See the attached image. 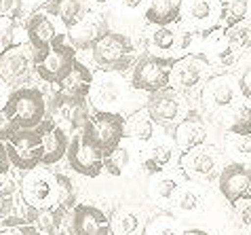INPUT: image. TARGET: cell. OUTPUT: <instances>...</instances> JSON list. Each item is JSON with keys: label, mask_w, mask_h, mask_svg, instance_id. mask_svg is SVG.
Returning a JSON list of instances; mask_svg holds the SVG:
<instances>
[{"label": "cell", "mask_w": 251, "mask_h": 235, "mask_svg": "<svg viewBox=\"0 0 251 235\" xmlns=\"http://www.w3.org/2000/svg\"><path fill=\"white\" fill-rule=\"evenodd\" d=\"M91 55L101 70L125 72L135 59V45L127 34L106 30L91 45Z\"/></svg>", "instance_id": "1"}, {"label": "cell", "mask_w": 251, "mask_h": 235, "mask_svg": "<svg viewBox=\"0 0 251 235\" xmlns=\"http://www.w3.org/2000/svg\"><path fill=\"white\" fill-rule=\"evenodd\" d=\"M2 110L17 129H36L47 117V102L40 89L22 87L9 93Z\"/></svg>", "instance_id": "2"}, {"label": "cell", "mask_w": 251, "mask_h": 235, "mask_svg": "<svg viewBox=\"0 0 251 235\" xmlns=\"http://www.w3.org/2000/svg\"><path fill=\"white\" fill-rule=\"evenodd\" d=\"M76 61H78L76 59V47L64 38L55 43L51 49L34 55V70H36L38 79H43L45 83L59 85Z\"/></svg>", "instance_id": "3"}, {"label": "cell", "mask_w": 251, "mask_h": 235, "mask_svg": "<svg viewBox=\"0 0 251 235\" xmlns=\"http://www.w3.org/2000/svg\"><path fill=\"white\" fill-rule=\"evenodd\" d=\"M85 136L97 144L103 155H110L121 147L125 138V119L118 113H108V110H95L93 115H89L87 125H85Z\"/></svg>", "instance_id": "4"}, {"label": "cell", "mask_w": 251, "mask_h": 235, "mask_svg": "<svg viewBox=\"0 0 251 235\" xmlns=\"http://www.w3.org/2000/svg\"><path fill=\"white\" fill-rule=\"evenodd\" d=\"M209 70H211V64L205 59V55L201 53L182 55V58L173 59L169 87L176 89L177 93H192L207 83Z\"/></svg>", "instance_id": "5"}, {"label": "cell", "mask_w": 251, "mask_h": 235, "mask_svg": "<svg viewBox=\"0 0 251 235\" xmlns=\"http://www.w3.org/2000/svg\"><path fill=\"white\" fill-rule=\"evenodd\" d=\"M171 66H173V59H169V58L146 55V58L135 61L131 85H133V89L144 91V93L163 91V89L169 87Z\"/></svg>", "instance_id": "6"}, {"label": "cell", "mask_w": 251, "mask_h": 235, "mask_svg": "<svg viewBox=\"0 0 251 235\" xmlns=\"http://www.w3.org/2000/svg\"><path fill=\"white\" fill-rule=\"evenodd\" d=\"M4 144L15 168L32 172L43 163V140L38 129H15Z\"/></svg>", "instance_id": "7"}, {"label": "cell", "mask_w": 251, "mask_h": 235, "mask_svg": "<svg viewBox=\"0 0 251 235\" xmlns=\"http://www.w3.org/2000/svg\"><path fill=\"white\" fill-rule=\"evenodd\" d=\"M34 47L30 43H17L0 53V81L17 87L27 81L34 70Z\"/></svg>", "instance_id": "8"}, {"label": "cell", "mask_w": 251, "mask_h": 235, "mask_svg": "<svg viewBox=\"0 0 251 235\" xmlns=\"http://www.w3.org/2000/svg\"><path fill=\"white\" fill-rule=\"evenodd\" d=\"M66 157L70 161V168L82 176L97 178L103 172L106 155H103V150L97 144L89 140L85 136V131H76V136L72 138V142L68 147Z\"/></svg>", "instance_id": "9"}, {"label": "cell", "mask_w": 251, "mask_h": 235, "mask_svg": "<svg viewBox=\"0 0 251 235\" xmlns=\"http://www.w3.org/2000/svg\"><path fill=\"white\" fill-rule=\"evenodd\" d=\"M241 98V83L230 74L209 77L201 91V100L209 110H234Z\"/></svg>", "instance_id": "10"}, {"label": "cell", "mask_w": 251, "mask_h": 235, "mask_svg": "<svg viewBox=\"0 0 251 235\" xmlns=\"http://www.w3.org/2000/svg\"><path fill=\"white\" fill-rule=\"evenodd\" d=\"M179 168L192 180L209 182L213 178H220V172H222L220 153L211 147H205V144L197 148H190L179 157Z\"/></svg>", "instance_id": "11"}, {"label": "cell", "mask_w": 251, "mask_h": 235, "mask_svg": "<svg viewBox=\"0 0 251 235\" xmlns=\"http://www.w3.org/2000/svg\"><path fill=\"white\" fill-rule=\"evenodd\" d=\"M125 93H127V89H125V81L121 77V72L101 70L93 79V87H91V93H89V100H91L95 110L114 113V108L123 104Z\"/></svg>", "instance_id": "12"}, {"label": "cell", "mask_w": 251, "mask_h": 235, "mask_svg": "<svg viewBox=\"0 0 251 235\" xmlns=\"http://www.w3.org/2000/svg\"><path fill=\"white\" fill-rule=\"evenodd\" d=\"M22 195L30 208H55L57 206V180L45 172H27L22 182Z\"/></svg>", "instance_id": "13"}, {"label": "cell", "mask_w": 251, "mask_h": 235, "mask_svg": "<svg viewBox=\"0 0 251 235\" xmlns=\"http://www.w3.org/2000/svg\"><path fill=\"white\" fill-rule=\"evenodd\" d=\"M222 2L220 0H188L182 11V24L190 32L205 34L213 28H220Z\"/></svg>", "instance_id": "14"}, {"label": "cell", "mask_w": 251, "mask_h": 235, "mask_svg": "<svg viewBox=\"0 0 251 235\" xmlns=\"http://www.w3.org/2000/svg\"><path fill=\"white\" fill-rule=\"evenodd\" d=\"M25 36H27V43L34 47V51L43 53L47 49H51L55 43L64 40L66 34L57 30V26L53 22V15L43 9L30 15V19L25 24Z\"/></svg>", "instance_id": "15"}, {"label": "cell", "mask_w": 251, "mask_h": 235, "mask_svg": "<svg viewBox=\"0 0 251 235\" xmlns=\"http://www.w3.org/2000/svg\"><path fill=\"white\" fill-rule=\"evenodd\" d=\"M201 49H203L201 55H205V59L209 61V64L220 66V68L232 66L236 61V58H239V51L234 49L226 28H213V30L205 32Z\"/></svg>", "instance_id": "16"}, {"label": "cell", "mask_w": 251, "mask_h": 235, "mask_svg": "<svg viewBox=\"0 0 251 235\" xmlns=\"http://www.w3.org/2000/svg\"><path fill=\"white\" fill-rule=\"evenodd\" d=\"M220 193L228 204H236L239 199L251 193V168L245 163H230L220 172Z\"/></svg>", "instance_id": "17"}, {"label": "cell", "mask_w": 251, "mask_h": 235, "mask_svg": "<svg viewBox=\"0 0 251 235\" xmlns=\"http://www.w3.org/2000/svg\"><path fill=\"white\" fill-rule=\"evenodd\" d=\"M146 110L150 113L154 123H173V121H177L184 113V100L176 89L167 87V89H163V91L150 93Z\"/></svg>", "instance_id": "18"}, {"label": "cell", "mask_w": 251, "mask_h": 235, "mask_svg": "<svg viewBox=\"0 0 251 235\" xmlns=\"http://www.w3.org/2000/svg\"><path fill=\"white\" fill-rule=\"evenodd\" d=\"M72 227L74 235H110L112 225L108 216L95 206L78 204L72 214Z\"/></svg>", "instance_id": "19"}, {"label": "cell", "mask_w": 251, "mask_h": 235, "mask_svg": "<svg viewBox=\"0 0 251 235\" xmlns=\"http://www.w3.org/2000/svg\"><path fill=\"white\" fill-rule=\"evenodd\" d=\"M207 136H209V129L205 119L197 113H190L177 123L176 134H173V142H176V148L186 153L190 148L203 147L207 142Z\"/></svg>", "instance_id": "20"}, {"label": "cell", "mask_w": 251, "mask_h": 235, "mask_svg": "<svg viewBox=\"0 0 251 235\" xmlns=\"http://www.w3.org/2000/svg\"><path fill=\"white\" fill-rule=\"evenodd\" d=\"M40 131V140H43V165H53L61 161L68 153V136L55 121L45 119L36 127Z\"/></svg>", "instance_id": "21"}, {"label": "cell", "mask_w": 251, "mask_h": 235, "mask_svg": "<svg viewBox=\"0 0 251 235\" xmlns=\"http://www.w3.org/2000/svg\"><path fill=\"white\" fill-rule=\"evenodd\" d=\"M53 117H57L64 123H68L72 129L82 131L89 119L87 100H76L64 93H53Z\"/></svg>", "instance_id": "22"}, {"label": "cell", "mask_w": 251, "mask_h": 235, "mask_svg": "<svg viewBox=\"0 0 251 235\" xmlns=\"http://www.w3.org/2000/svg\"><path fill=\"white\" fill-rule=\"evenodd\" d=\"M45 11L51 13L53 17H57L68 32L74 30L76 26H80L91 13L85 0H47Z\"/></svg>", "instance_id": "23"}, {"label": "cell", "mask_w": 251, "mask_h": 235, "mask_svg": "<svg viewBox=\"0 0 251 235\" xmlns=\"http://www.w3.org/2000/svg\"><path fill=\"white\" fill-rule=\"evenodd\" d=\"M93 72L89 70L85 64L76 61L72 66V70L66 74V79L57 85V93H64L70 95V98H76V100H89V93H91V87H93Z\"/></svg>", "instance_id": "24"}, {"label": "cell", "mask_w": 251, "mask_h": 235, "mask_svg": "<svg viewBox=\"0 0 251 235\" xmlns=\"http://www.w3.org/2000/svg\"><path fill=\"white\" fill-rule=\"evenodd\" d=\"M184 0H148L144 17L150 26H171L182 22Z\"/></svg>", "instance_id": "25"}, {"label": "cell", "mask_w": 251, "mask_h": 235, "mask_svg": "<svg viewBox=\"0 0 251 235\" xmlns=\"http://www.w3.org/2000/svg\"><path fill=\"white\" fill-rule=\"evenodd\" d=\"M72 34V45L74 47H87V45H93L95 38H100L103 32H106V24H103V19L100 15H95V13H89L87 19L82 22L80 26H76L74 30H70Z\"/></svg>", "instance_id": "26"}, {"label": "cell", "mask_w": 251, "mask_h": 235, "mask_svg": "<svg viewBox=\"0 0 251 235\" xmlns=\"http://www.w3.org/2000/svg\"><path fill=\"white\" fill-rule=\"evenodd\" d=\"M154 136V119L148 110H137L125 119V138H133L139 142H150Z\"/></svg>", "instance_id": "27"}, {"label": "cell", "mask_w": 251, "mask_h": 235, "mask_svg": "<svg viewBox=\"0 0 251 235\" xmlns=\"http://www.w3.org/2000/svg\"><path fill=\"white\" fill-rule=\"evenodd\" d=\"M222 2V19L220 28H232L243 24L251 17V0H220Z\"/></svg>", "instance_id": "28"}, {"label": "cell", "mask_w": 251, "mask_h": 235, "mask_svg": "<svg viewBox=\"0 0 251 235\" xmlns=\"http://www.w3.org/2000/svg\"><path fill=\"white\" fill-rule=\"evenodd\" d=\"M61 218H64V212L57 208H32L30 212L32 225L40 235H53L59 229Z\"/></svg>", "instance_id": "29"}, {"label": "cell", "mask_w": 251, "mask_h": 235, "mask_svg": "<svg viewBox=\"0 0 251 235\" xmlns=\"http://www.w3.org/2000/svg\"><path fill=\"white\" fill-rule=\"evenodd\" d=\"M173 161V147L171 144H156L148 150V157L144 159V170L148 172L150 176L160 174L167 165Z\"/></svg>", "instance_id": "30"}, {"label": "cell", "mask_w": 251, "mask_h": 235, "mask_svg": "<svg viewBox=\"0 0 251 235\" xmlns=\"http://www.w3.org/2000/svg\"><path fill=\"white\" fill-rule=\"evenodd\" d=\"M176 208L184 214H194L203 208L205 204V197H203V191H201L199 184H188V186H182V191L177 193L176 197Z\"/></svg>", "instance_id": "31"}, {"label": "cell", "mask_w": 251, "mask_h": 235, "mask_svg": "<svg viewBox=\"0 0 251 235\" xmlns=\"http://www.w3.org/2000/svg\"><path fill=\"white\" fill-rule=\"evenodd\" d=\"M142 227V216L133 210L118 212L112 220V233L114 235H135Z\"/></svg>", "instance_id": "32"}, {"label": "cell", "mask_w": 251, "mask_h": 235, "mask_svg": "<svg viewBox=\"0 0 251 235\" xmlns=\"http://www.w3.org/2000/svg\"><path fill=\"white\" fill-rule=\"evenodd\" d=\"M179 191H182L179 180L173 176H160L154 180V184H152V195L160 199V202H176Z\"/></svg>", "instance_id": "33"}, {"label": "cell", "mask_w": 251, "mask_h": 235, "mask_svg": "<svg viewBox=\"0 0 251 235\" xmlns=\"http://www.w3.org/2000/svg\"><path fill=\"white\" fill-rule=\"evenodd\" d=\"M182 227L173 216H156L144 229V235H182Z\"/></svg>", "instance_id": "34"}, {"label": "cell", "mask_w": 251, "mask_h": 235, "mask_svg": "<svg viewBox=\"0 0 251 235\" xmlns=\"http://www.w3.org/2000/svg\"><path fill=\"white\" fill-rule=\"evenodd\" d=\"M226 148L230 155L247 161V159H251V134H234V131H228Z\"/></svg>", "instance_id": "35"}, {"label": "cell", "mask_w": 251, "mask_h": 235, "mask_svg": "<svg viewBox=\"0 0 251 235\" xmlns=\"http://www.w3.org/2000/svg\"><path fill=\"white\" fill-rule=\"evenodd\" d=\"M0 235H40L36 227L32 225V220L27 218H0Z\"/></svg>", "instance_id": "36"}, {"label": "cell", "mask_w": 251, "mask_h": 235, "mask_svg": "<svg viewBox=\"0 0 251 235\" xmlns=\"http://www.w3.org/2000/svg\"><path fill=\"white\" fill-rule=\"evenodd\" d=\"M55 180H57V206L55 208L66 214L74 206V184L64 174H55Z\"/></svg>", "instance_id": "37"}, {"label": "cell", "mask_w": 251, "mask_h": 235, "mask_svg": "<svg viewBox=\"0 0 251 235\" xmlns=\"http://www.w3.org/2000/svg\"><path fill=\"white\" fill-rule=\"evenodd\" d=\"M131 161V153H129V148H125V147H118L114 153H110L106 157V161H103V170L108 172V174H112V176H121L125 170H127V165Z\"/></svg>", "instance_id": "38"}, {"label": "cell", "mask_w": 251, "mask_h": 235, "mask_svg": "<svg viewBox=\"0 0 251 235\" xmlns=\"http://www.w3.org/2000/svg\"><path fill=\"white\" fill-rule=\"evenodd\" d=\"M228 36H230L234 49L239 53L251 49V26L249 24L243 22V24H236L232 28H228Z\"/></svg>", "instance_id": "39"}, {"label": "cell", "mask_w": 251, "mask_h": 235, "mask_svg": "<svg viewBox=\"0 0 251 235\" xmlns=\"http://www.w3.org/2000/svg\"><path fill=\"white\" fill-rule=\"evenodd\" d=\"M234 220L243 231L251 233V195L243 197L234 204Z\"/></svg>", "instance_id": "40"}, {"label": "cell", "mask_w": 251, "mask_h": 235, "mask_svg": "<svg viewBox=\"0 0 251 235\" xmlns=\"http://www.w3.org/2000/svg\"><path fill=\"white\" fill-rule=\"evenodd\" d=\"M15 19L13 17H0V53L9 49L11 45H15Z\"/></svg>", "instance_id": "41"}, {"label": "cell", "mask_w": 251, "mask_h": 235, "mask_svg": "<svg viewBox=\"0 0 251 235\" xmlns=\"http://www.w3.org/2000/svg\"><path fill=\"white\" fill-rule=\"evenodd\" d=\"M116 11H125V13H135L139 9H144V4L148 6V0H112Z\"/></svg>", "instance_id": "42"}, {"label": "cell", "mask_w": 251, "mask_h": 235, "mask_svg": "<svg viewBox=\"0 0 251 235\" xmlns=\"http://www.w3.org/2000/svg\"><path fill=\"white\" fill-rule=\"evenodd\" d=\"M13 206V191L6 184H0V218H4L9 214Z\"/></svg>", "instance_id": "43"}, {"label": "cell", "mask_w": 251, "mask_h": 235, "mask_svg": "<svg viewBox=\"0 0 251 235\" xmlns=\"http://www.w3.org/2000/svg\"><path fill=\"white\" fill-rule=\"evenodd\" d=\"M22 0H0V17H17Z\"/></svg>", "instance_id": "44"}, {"label": "cell", "mask_w": 251, "mask_h": 235, "mask_svg": "<svg viewBox=\"0 0 251 235\" xmlns=\"http://www.w3.org/2000/svg\"><path fill=\"white\" fill-rule=\"evenodd\" d=\"M15 129H17V127L13 125V121H11L6 115H4V110H0V140L4 142L6 138H9V136H11Z\"/></svg>", "instance_id": "45"}, {"label": "cell", "mask_w": 251, "mask_h": 235, "mask_svg": "<svg viewBox=\"0 0 251 235\" xmlns=\"http://www.w3.org/2000/svg\"><path fill=\"white\" fill-rule=\"evenodd\" d=\"M11 157H9V150H6V144L0 140V176H4L11 168Z\"/></svg>", "instance_id": "46"}, {"label": "cell", "mask_w": 251, "mask_h": 235, "mask_svg": "<svg viewBox=\"0 0 251 235\" xmlns=\"http://www.w3.org/2000/svg\"><path fill=\"white\" fill-rule=\"evenodd\" d=\"M241 93H243V100L251 102V68L241 77Z\"/></svg>", "instance_id": "47"}, {"label": "cell", "mask_w": 251, "mask_h": 235, "mask_svg": "<svg viewBox=\"0 0 251 235\" xmlns=\"http://www.w3.org/2000/svg\"><path fill=\"white\" fill-rule=\"evenodd\" d=\"M6 100H9V95H6V91H4V85H2V81H0V110L4 108Z\"/></svg>", "instance_id": "48"}, {"label": "cell", "mask_w": 251, "mask_h": 235, "mask_svg": "<svg viewBox=\"0 0 251 235\" xmlns=\"http://www.w3.org/2000/svg\"><path fill=\"white\" fill-rule=\"evenodd\" d=\"M91 4L97 6V9H103V6H110V4H112V0H91Z\"/></svg>", "instance_id": "49"}, {"label": "cell", "mask_w": 251, "mask_h": 235, "mask_svg": "<svg viewBox=\"0 0 251 235\" xmlns=\"http://www.w3.org/2000/svg\"><path fill=\"white\" fill-rule=\"evenodd\" d=\"M182 235H209L207 231H201V229H186Z\"/></svg>", "instance_id": "50"}, {"label": "cell", "mask_w": 251, "mask_h": 235, "mask_svg": "<svg viewBox=\"0 0 251 235\" xmlns=\"http://www.w3.org/2000/svg\"><path fill=\"white\" fill-rule=\"evenodd\" d=\"M25 2H47V0H25Z\"/></svg>", "instance_id": "51"}, {"label": "cell", "mask_w": 251, "mask_h": 235, "mask_svg": "<svg viewBox=\"0 0 251 235\" xmlns=\"http://www.w3.org/2000/svg\"><path fill=\"white\" fill-rule=\"evenodd\" d=\"M53 235H68V233H53Z\"/></svg>", "instance_id": "52"}, {"label": "cell", "mask_w": 251, "mask_h": 235, "mask_svg": "<svg viewBox=\"0 0 251 235\" xmlns=\"http://www.w3.org/2000/svg\"><path fill=\"white\" fill-rule=\"evenodd\" d=\"M249 108H251V102H249Z\"/></svg>", "instance_id": "53"}]
</instances>
